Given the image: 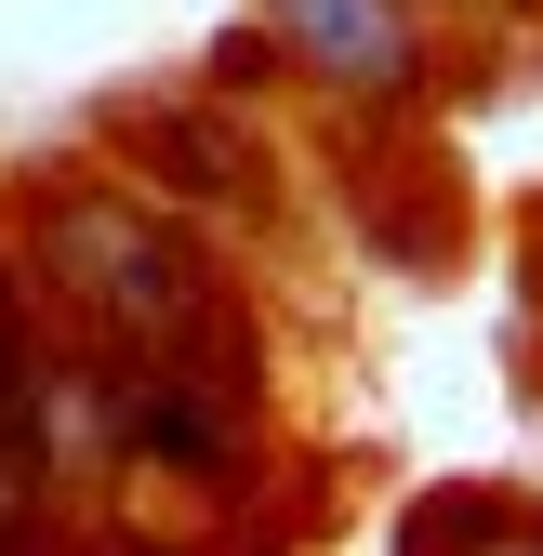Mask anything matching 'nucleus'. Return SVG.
I'll return each instance as SVG.
<instances>
[{"label":"nucleus","mask_w":543,"mask_h":556,"mask_svg":"<svg viewBox=\"0 0 543 556\" xmlns=\"http://www.w3.org/2000/svg\"><path fill=\"white\" fill-rule=\"evenodd\" d=\"M397 556H543V517H530L517 491H504V504H491V491H438Z\"/></svg>","instance_id":"obj_2"},{"label":"nucleus","mask_w":543,"mask_h":556,"mask_svg":"<svg viewBox=\"0 0 543 556\" xmlns=\"http://www.w3.org/2000/svg\"><path fill=\"white\" fill-rule=\"evenodd\" d=\"M265 14L331 93H412V14L397 0H265Z\"/></svg>","instance_id":"obj_1"}]
</instances>
